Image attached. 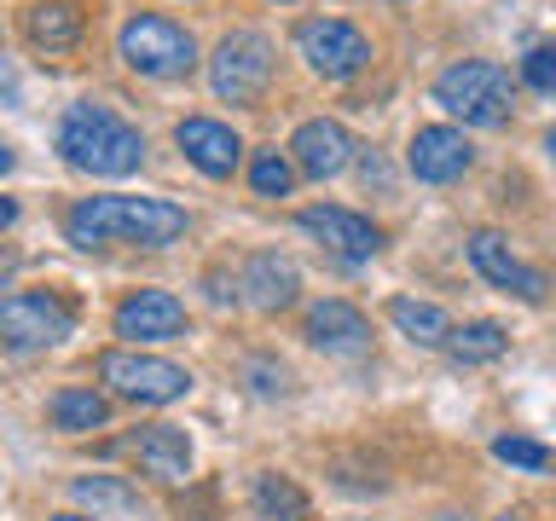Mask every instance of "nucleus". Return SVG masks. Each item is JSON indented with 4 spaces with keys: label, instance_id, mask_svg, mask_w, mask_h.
I'll list each match as a JSON object with an SVG mask.
<instances>
[{
    "label": "nucleus",
    "instance_id": "1",
    "mask_svg": "<svg viewBox=\"0 0 556 521\" xmlns=\"http://www.w3.org/2000/svg\"><path fill=\"white\" fill-rule=\"evenodd\" d=\"M186 208L168 198H81L64 215V238L76 250H104V243H139V250H168L186 238Z\"/></svg>",
    "mask_w": 556,
    "mask_h": 521
},
{
    "label": "nucleus",
    "instance_id": "2",
    "mask_svg": "<svg viewBox=\"0 0 556 521\" xmlns=\"http://www.w3.org/2000/svg\"><path fill=\"white\" fill-rule=\"evenodd\" d=\"M59 156L81 174H99V180H122L146 163V134L134 122H122L111 104H70L59 122Z\"/></svg>",
    "mask_w": 556,
    "mask_h": 521
},
{
    "label": "nucleus",
    "instance_id": "3",
    "mask_svg": "<svg viewBox=\"0 0 556 521\" xmlns=\"http://www.w3.org/2000/svg\"><path fill=\"white\" fill-rule=\"evenodd\" d=\"M434 104L452 111L458 122H469V128H504L510 111H516V87L498 64L458 59V64H446L441 76H434Z\"/></svg>",
    "mask_w": 556,
    "mask_h": 521
},
{
    "label": "nucleus",
    "instance_id": "4",
    "mask_svg": "<svg viewBox=\"0 0 556 521\" xmlns=\"http://www.w3.org/2000/svg\"><path fill=\"white\" fill-rule=\"evenodd\" d=\"M116 52L134 76L146 81H180L191 64H198V35L186 24H174L163 12H134L116 35Z\"/></svg>",
    "mask_w": 556,
    "mask_h": 521
},
{
    "label": "nucleus",
    "instance_id": "5",
    "mask_svg": "<svg viewBox=\"0 0 556 521\" xmlns=\"http://www.w3.org/2000/svg\"><path fill=\"white\" fill-rule=\"evenodd\" d=\"M99 377L111 382V394L128 399V406H174V399L191 394L186 365H174L163 354H139V347H111V354H99Z\"/></svg>",
    "mask_w": 556,
    "mask_h": 521
},
{
    "label": "nucleus",
    "instance_id": "6",
    "mask_svg": "<svg viewBox=\"0 0 556 521\" xmlns=\"http://www.w3.org/2000/svg\"><path fill=\"white\" fill-rule=\"evenodd\" d=\"M0 336L12 354H41L76 336V302H64L59 290H12L0 302Z\"/></svg>",
    "mask_w": 556,
    "mask_h": 521
},
{
    "label": "nucleus",
    "instance_id": "7",
    "mask_svg": "<svg viewBox=\"0 0 556 521\" xmlns=\"http://www.w3.org/2000/svg\"><path fill=\"white\" fill-rule=\"evenodd\" d=\"M273 59H278V47L261 29H232L215 47V59H208V87H215V99L255 104L273 81Z\"/></svg>",
    "mask_w": 556,
    "mask_h": 521
},
{
    "label": "nucleus",
    "instance_id": "8",
    "mask_svg": "<svg viewBox=\"0 0 556 521\" xmlns=\"http://www.w3.org/2000/svg\"><path fill=\"white\" fill-rule=\"evenodd\" d=\"M295 52L313 76L325 81H354L365 64H371V35L348 17H302L295 24Z\"/></svg>",
    "mask_w": 556,
    "mask_h": 521
},
{
    "label": "nucleus",
    "instance_id": "9",
    "mask_svg": "<svg viewBox=\"0 0 556 521\" xmlns=\"http://www.w3.org/2000/svg\"><path fill=\"white\" fill-rule=\"evenodd\" d=\"M295 226H302L307 238H319V250L337 255L342 267H359V260H371L382 250V226L365 220L359 208H342V203H313L295 215Z\"/></svg>",
    "mask_w": 556,
    "mask_h": 521
},
{
    "label": "nucleus",
    "instance_id": "10",
    "mask_svg": "<svg viewBox=\"0 0 556 521\" xmlns=\"http://www.w3.org/2000/svg\"><path fill=\"white\" fill-rule=\"evenodd\" d=\"M469 267H476L493 290H504V295H516V302H545L551 295V278H545V267H528L510 243H504V232H493V226H481V232H469Z\"/></svg>",
    "mask_w": 556,
    "mask_h": 521
},
{
    "label": "nucleus",
    "instance_id": "11",
    "mask_svg": "<svg viewBox=\"0 0 556 521\" xmlns=\"http://www.w3.org/2000/svg\"><path fill=\"white\" fill-rule=\"evenodd\" d=\"M186 302L174 290H134L128 302L116 307V336L128 342H174L186 336Z\"/></svg>",
    "mask_w": 556,
    "mask_h": 521
},
{
    "label": "nucleus",
    "instance_id": "12",
    "mask_svg": "<svg viewBox=\"0 0 556 521\" xmlns=\"http://www.w3.org/2000/svg\"><path fill=\"white\" fill-rule=\"evenodd\" d=\"M354 151H359L354 134H348L342 122H330V116H313L290 134V156H295V168H302L307 180H337V174L354 163Z\"/></svg>",
    "mask_w": 556,
    "mask_h": 521
},
{
    "label": "nucleus",
    "instance_id": "13",
    "mask_svg": "<svg viewBox=\"0 0 556 521\" xmlns=\"http://www.w3.org/2000/svg\"><path fill=\"white\" fill-rule=\"evenodd\" d=\"M302 336L319 347V354H365L371 347V319L354 307V302H342V295H325V302H313L307 307V325H302Z\"/></svg>",
    "mask_w": 556,
    "mask_h": 521
},
{
    "label": "nucleus",
    "instance_id": "14",
    "mask_svg": "<svg viewBox=\"0 0 556 521\" xmlns=\"http://www.w3.org/2000/svg\"><path fill=\"white\" fill-rule=\"evenodd\" d=\"M238 290H243V302H250L255 313H285V307H295V295H302V272H295L290 255L255 250L250 260H243V272H238Z\"/></svg>",
    "mask_w": 556,
    "mask_h": 521
},
{
    "label": "nucleus",
    "instance_id": "15",
    "mask_svg": "<svg viewBox=\"0 0 556 521\" xmlns=\"http://www.w3.org/2000/svg\"><path fill=\"white\" fill-rule=\"evenodd\" d=\"M469 163H476V151L458 128H417L406 145V168L424 186H452L458 174H469Z\"/></svg>",
    "mask_w": 556,
    "mask_h": 521
},
{
    "label": "nucleus",
    "instance_id": "16",
    "mask_svg": "<svg viewBox=\"0 0 556 521\" xmlns=\"http://www.w3.org/2000/svg\"><path fill=\"white\" fill-rule=\"evenodd\" d=\"M174 145H180L186 163L198 174H208V180H226V174L238 168V156H243V139L215 116H186L180 128H174Z\"/></svg>",
    "mask_w": 556,
    "mask_h": 521
},
{
    "label": "nucleus",
    "instance_id": "17",
    "mask_svg": "<svg viewBox=\"0 0 556 521\" xmlns=\"http://www.w3.org/2000/svg\"><path fill=\"white\" fill-rule=\"evenodd\" d=\"M128 458L139 463V475L180 486L191 475V434L174 429V423H151V429H139L128 441Z\"/></svg>",
    "mask_w": 556,
    "mask_h": 521
},
{
    "label": "nucleus",
    "instance_id": "18",
    "mask_svg": "<svg viewBox=\"0 0 556 521\" xmlns=\"http://www.w3.org/2000/svg\"><path fill=\"white\" fill-rule=\"evenodd\" d=\"M24 35L35 52H70L87 35V0H29Z\"/></svg>",
    "mask_w": 556,
    "mask_h": 521
},
{
    "label": "nucleus",
    "instance_id": "19",
    "mask_svg": "<svg viewBox=\"0 0 556 521\" xmlns=\"http://www.w3.org/2000/svg\"><path fill=\"white\" fill-rule=\"evenodd\" d=\"M70 498H76L93 521H151V504L122 475H76L70 481Z\"/></svg>",
    "mask_w": 556,
    "mask_h": 521
},
{
    "label": "nucleus",
    "instance_id": "20",
    "mask_svg": "<svg viewBox=\"0 0 556 521\" xmlns=\"http://www.w3.org/2000/svg\"><path fill=\"white\" fill-rule=\"evenodd\" d=\"M389 325L406 342H417V347H446V336H452L446 313L434 302H417V295H394V302H389Z\"/></svg>",
    "mask_w": 556,
    "mask_h": 521
},
{
    "label": "nucleus",
    "instance_id": "21",
    "mask_svg": "<svg viewBox=\"0 0 556 521\" xmlns=\"http://www.w3.org/2000/svg\"><path fill=\"white\" fill-rule=\"evenodd\" d=\"M111 423V399L99 389H59L52 394V429L59 434H93Z\"/></svg>",
    "mask_w": 556,
    "mask_h": 521
},
{
    "label": "nucleus",
    "instance_id": "22",
    "mask_svg": "<svg viewBox=\"0 0 556 521\" xmlns=\"http://www.w3.org/2000/svg\"><path fill=\"white\" fill-rule=\"evenodd\" d=\"M504 347H510V336H504V325H498V319L452 325V336H446V354L458 359V365H486V359H498Z\"/></svg>",
    "mask_w": 556,
    "mask_h": 521
},
{
    "label": "nucleus",
    "instance_id": "23",
    "mask_svg": "<svg viewBox=\"0 0 556 521\" xmlns=\"http://www.w3.org/2000/svg\"><path fill=\"white\" fill-rule=\"evenodd\" d=\"M255 510L267 516V521H307L313 504H307V493L290 475L267 469V475H255Z\"/></svg>",
    "mask_w": 556,
    "mask_h": 521
},
{
    "label": "nucleus",
    "instance_id": "24",
    "mask_svg": "<svg viewBox=\"0 0 556 521\" xmlns=\"http://www.w3.org/2000/svg\"><path fill=\"white\" fill-rule=\"evenodd\" d=\"M250 186H255V198H290V186H295V168H290V156L285 151H255L250 156Z\"/></svg>",
    "mask_w": 556,
    "mask_h": 521
},
{
    "label": "nucleus",
    "instance_id": "25",
    "mask_svg": "<svg viewBox=\"0 0 556 521\" xmlns=\"http://www.w3.org/2000/svg\"><path fill=\"white\" fill-rule=\"evenodd\" d=\"M493 458L516 463V469H533V475H545V469H551V446L528 441V434H504V441H493Z\"/></svg>",
    "mask_w": 556,
    "mask_h": 521
},
{
    "label": "nucleus",
    "instance_id": "26",
    "mask_svg": "<svg viewBox=\"0 0 556 521\" xmlns=\"http://www.w3.org/2000/svg\"><path fill=\"white\" fill-rule=\"evenodd\" d=\"M521 81L539 87V93H556V41H533L528 59H521Z\"/></svg>",
    "mask_w": 556,
    "mask_h": 521
},
{
    "label": "nucleus",
    "instance_id": "27",
    "mask_svg": "<svg viewBox=\"0 0 556 521\" xmlns=\"http://www.w3.org/2000/svg\"><path fill=\"white\" fill-rule=\"evenodd\" d=\"M250 382H255V394H261V399L290 394V371H285V365H273V359H250Z\"/></svg>",
    "mask_w": 556,
    "mask_h": 521
},
{
    "label": "nucleus",
    "instance_id": "28",
    "mask_svg": "<svg viewBox=\"0 0 556 521\" xmlns=\"http://www.w3.org/2000/svg\"><path fill=\"white\" fill-rule=\"evenodd\" d=\"M545 151H551V163H556V128L545 134Z\"/></svg>",
    "mask_w": 556,
    "mask_h": 521
},
{
    "label": "nucleus",
    "instance_id": "29",
    "mask_svg": "<svg viewBox=\"0 0 556 521\" xmlns=\"http://www.w3.org/2000/svg\"><path fill=\"white\" fill-rule=\"evenodd\" d=\"M52 521H93V516H52Z\"/></svg>",
    "mask_w": 556,
    "mask_h": 521
},
{
    "label": "nucleus",
    "instance_id": "30",
    "mask_svg": "<svg viewBox=\"0 0 556 521\" xmlns=\"http://www.w3.org/2000/svg\"><path fill=\"white\" fill-rule=\"evenodd\" d=\"M441 521H464V516H458V510H446V516H441Z\"/></svg>",
    "mask_w": 556,
    "mask_h": 521
},
{
    "label": "nucleus",
    "instance_id": "31",
    "mask_svg": "<svg viewBox=\"0 0 556 521\" xmlns=\"http://www.w3.org/2000/svg\"><path fill=\"white\" fill-rule=\"evenodd\" d=\"M498 521H528V516H498Z\"/></svg>",
    "mask_w": 556,
    "mask_h": 521
},
{
    "label": "nucleus",
    "instance_id": "32",
    "mask_svg": "<svg viewBox=\"0 0 556 521\" xmlns=\"http://www.w3.org/2000/svg\"><path fill=\"white\" fill-rule=\"evenodd\" d=\"M278 7H290V0H278Z\"/></svg>",
    "mask_w": 556,
    "mask_h": 521
}]
</instances>
